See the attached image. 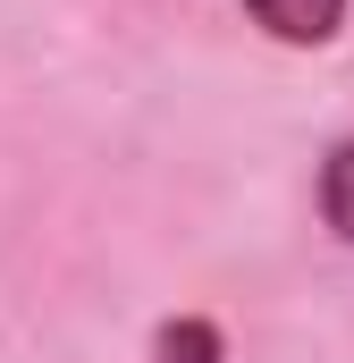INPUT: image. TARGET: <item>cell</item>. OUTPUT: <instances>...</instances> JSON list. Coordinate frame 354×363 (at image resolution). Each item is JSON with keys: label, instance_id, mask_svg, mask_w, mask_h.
I'll return each instance as SVG.
<instances>
[{"label": "cell", "instance_id": "1", "mask_svg": "<svg viewBox=\"0 0 354 363\" xmlns=\"http://www.w3.org/2000/svg\"><path fill=\"white\" fill-rule=\"evenodd\" d=\"M245 17L287 51H321L346 34V0H245Z\"/></svg>", "mask_w": 354, "mask_h": 363}, {"label": "cell", "instance_id": "2", "mask_svg": "<svg viewBox=\"0 0 354 363\" xmlns=\"http://www.w3.org/2000/svg\"><path fill=\"white\" fill-rule=\"evenodd\" d=\"M152 363H228V338L211 313H169L152 330Z\"/></svg>", "mask_w": 354, "mask_h": 363}, {"label": "cell", "instance_id": "3", "mask_svg": "<svg viewBox=\"0 0 354 363\" xmlns=\"http://www.w3.org/2000/svg\"><path fill=\"white\" fill-rule=\"evenodd\" d=\"M321 220L338 245H354V135H338L321 152Z\"/></svg>", "mask_w": 354, "mask_h": 363}]
</instances>
